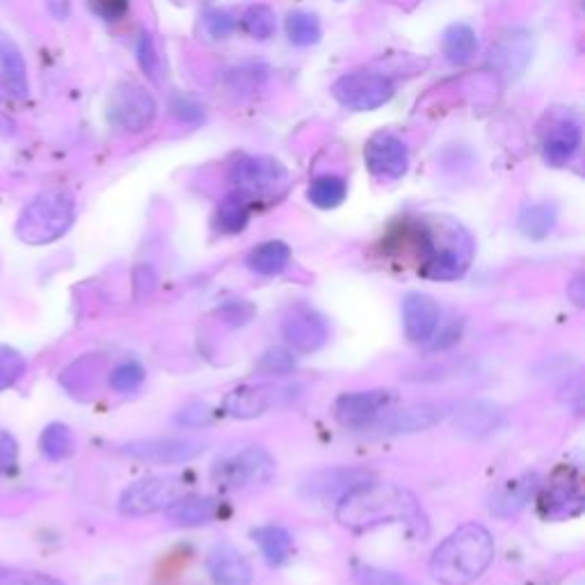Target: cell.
Returning <instances> with one entry per match:
<instances>
[{
    "instance_id": "obj_1",
    "label": "cell",
    "mask_w": 585,
    "mask_h": 585,
    "mask_svg": "<svg viewBox=\"0 0 585 585\" xmlns=\"http://www.w3.org/2000/svg\"><path fill=\"white\" fill-rule=\"evenodd\" d=\"M336 519L350 531H371L384 524H405L421 538L428 533V522L416 496L400 485L366 483L352 487L336 501Z\"/></svg>"
},
{
    "instance_id": "obj_2",
    "label": "cell",
    "mask_w": 585,
    "mask_h": 585,
    "mask_svg": "<svg viewBox=\"0 0 585 585\" xmlns=\"http://www.w3.org/2000/svg\"><path fill=\"white\" fill-rule=\"evenodd\" d=\"M494 560V540L480 524H464L430 558L432 579L442 585H471Z\"/></svg>"
},
{
    "instance_id": "obj_3",
    "label": "cell",
    "mask_w": 585,
    "mask_h": 585,
    "mask_svg": "<svg viewBox=\"0 0 585 585\" xmlns=\"http://www.w3.org/2000/svg\"><path fill=\"white\" fill-rule=\"evenodd\" d=\"M416 243H419L423 256V277L437 279V282L460 279L469 268L471 256H474V240L460 224L442 229L439 236L435 229L421 224V227H416Z\"/></svg>"
},
{
    "instance_id": "obj_4",
    "label": "cell",
    "mask_w": 585,
    "mask_h": 585,
    "mask_svg": "<svg viewBox=\"0 0 585 585\" xmlns=\"http://www.w3.org/2000/svg\"><path fill=\"white\" fill-rule=\"evenodd\" d=\"M76 218V204L62 190L42 192L23 208L16 222V236L28 245H46L67 234Z\"/></svg>"
},
{
    "instance_id": "obj_5",
    "label": "cell",
    "mask_w": 585,
    "mask_h": 585,
    "mask_svg": "<svg viewBox=\"0 0 585 585\" xmlns=\"http://www.w3.org/2000/svg\"><path fill=\"white\" fill-rule=\"evenodd\" d=\"M277 462L261 446H243L224 451L213 462L211 476L224 490H250L275 478Z\"/></svg>"
},
{
    "instance_id": "obj_6",
    "label": "cell",
    "mask_w": 585,
    "mask_h": 585,
    "mask_svg": "<svg viewBox=\"0 0 585 585\" xmlns=\"http://www.w3.org/2000/svg\"><path fill=\"white\" fill-rule=\"evenodd\" d=\"M186 487L188 480L181 474L142 478L126 487L122 499H119V512L126 517L154 515V512L167 510L176 499H181L186 494Z\"/></svg>"
},
{
    "instance_id": "obj_7",
    "label": "cell",
    "mask_w": 585,
    "mask_h": 585,
    "mask_svg": "<svg viewBox=\"0 0 585 585\" xmlns=\"http://www.w3.org/2000/svg\"><path fill=\"white\" fill-rule=\"evenodd\" d=\"M581 122L572 110L551 108L540 122L542 158L551 167L570 165L581 149Z\"/></svg>"
},
{
    "instance_id": "obj_8",
    "label": "cell",
    "mask_w": 585,
    "mask_h": 585,
    "mask_svg": "<svg viewBox=\"0 0 585 585\" xmlns=\"http://www.w3.org/2000/svg\"><path fill=\"white\" fill-rule=\"evenodd\" d=\"M229 181L236 192L252 202L256 197L275 195L286 186L288 170L270 156H240L229 165Z\"/></svg>"
},
{
    "instance_id": "obj_9",
    "label": "cell",
    "mask_w": 585,
    "mask_h": 585,
    "mask_svg": "<svg viewBox=\"0 0 585 585\" xmlns=\"http://www.w3.org/2000/svg\"><path fill=\"white\" fill-rule=\"evenodd\" d=\"M332 96L346 110L371 112L391 101L394 83L375 71H355V74H346L336 80L332 85Z\"/></svg>"
},
{
    "instance_id": "obj_10",
    "label": "cell",
    "mask_w": 585,
    "mask_h": 585,
    "mask_svg": "<svg viewBox=\"0 0 585 585\" xmlns=\"http://www.w3.org/2000/svg\"><path fill=\"white\" fill-rule=\"evenodd\" d=\"M156 115V99L138 83H122L110 96L108 117L122 131L140 133L154 124Z\"/></svg>"
},
{
    "instance_id": "obj_11",
    "label": "cell",
    "mask_w": 585,
    "mask_h": 585,
    "mask_svg": "<svg viewBox=\"0 0 585 585\" xmlns=\"http://www.w3.org/2000/svg\"><path fill=\"white\" fill-rule=\"evenodd\" d=\"M282 334L293 350L302 355L320 350L330 339V327L323 314L309 304H293L282 320Z\"/></svg>"
},
{
    "instance_id": "obj_12",
    "label": "cell",
    "mask_w": 585,
    "mask_h": 585,
    "mask_svg": "<svg viewBox=\"0 0 585 585\" xmlns=\"http://www.w3.org/2000/svg\"><path fill=\"white\" fill-rule=\"evenodd\" d=\"M364 160L368 172L384 181L403 179L410 170V151L398 135L389 131L371 135V140L364 147Z\"/></svg>"
},
{
    "instance_id": "obj_13",
    "label": "cell",
    "mask_w": 585,
    "mask_h": 585,
    "mask_svg": "<svg viewBox=\"0 0 585 585\" xmlns=\"http://www.w3.org/2000/svg\"><path fill=\"white\" fill-rule=\"evenodd\" d=\"M451 412V405L446 403H416L405 410L389 412L378 416L373 423H368L364 430H371L373 435H410L437 426L444 416Z\"/></svg>"
},
{
    "instance_id": "obj_14",
    "label": "cell",
    "mask_w": 585,
    "mask_h": 585,
    "mask_svg": "<svg viewBox=\"0 0 585 585\" xmlns=\"http://www.w3.org/2000/svg\"><path fill=\"white\" fill-rule=\"evenodd\" d=\"M206 451V444L190 437H156L140 439L124 446V453L131 458L149 464H183L199 458Z\"/></svg>"
},
{
    "instance_id": "obj_15",
    "label": "cell",
    "mask_w": 585,
    "mask_h": 585,
    "mask_svg": "<svg viewBox=\"0 0 585 585\" xmlns=\"http://www.w3.org/2000/svg\"><path fill=\"white\" fill-rule=\"evenodd\" d=\"M391 403V391H352L336 398L334 419L348 430H364L382 414L384 407Z\"/></svg>"
},
{
    "instance_id": "obj_16",
    "label": "cell",
    "mask_w": 585,
    "mask_h": 585,
    "mask_svg": "<svg viewBox=\"0 0 585 585\" xmlns=\"http://www.w3.org/2000/svg\"><path fill=\"white\" fill-rule=\"evenodd\" d=\"M373 480V474L366 469H327L318 471L302 483V496L314 501H339L352 487Z\"/></svg>"
},
{
    "instance_id": "obj_17",
    "label": "cell",
    "mask_w": 585,
    "mask_h": 585,
    "mask_svg": "<svg viewBox=\"0 0 585 585\" xmlns=\"http://www.w3.org/2000/svg\"><path fill=\"white\" fill-rule=\"evenodd\" d=\"M442 309L428 293H410L403 300V325L407 339L414 343H426L435 336Z\"/></svg>"
},
{
    "instance_id": "obj_18",
    "label": "cell",
    "mask_w": 585,
    "mask_h": 585,
    "mask_svg": "<svg viewBox=\"0 0 585 585\" xmlns=\"http://www.w3.org/2000/svg\"><path fill=\"white\" fill-rule=\"evenodd\" d=\"M282 387L275 384H247V387H238L224 398V412L234 419H256V416L266 414L279 403L284 396Z\"/></svg>"
},
{
    "instance_id": "obj_19",
    "label": "cell",
    "mask_w": 585,
    "mask_h": 585,
    "mask_svg": "<svg viewBox=\"0 0 585 585\" xmlns=\"http://www.w3.org/2000/svg\"><path fill=\"white\" fill-rule=\"evenodd\" d=\"M540 510L547 519H570L581 515L583 492L579 480L572 474H556L554 480L544 487Z\"/></svg>"
},
{
    "instance_id": "obj_20",
    "label": "cell",
    "mask_w": 585,
    "mask_h": 585,
    "mask_svg": "<svg viewBox=\"0 0 585 585\" xmlns=\"http://www.w3.org/2000/svg\"><path fill=\"white\" fill-rule=\"evenodd\" d=\"M506 414L490 400H474L455 410V430L467 439H483L503 426Z\"/></svg>"
},
{
    "instance_id": "obj_21",
    "label": "cell",
    "mask_w": 585,
    "mask_h": 585,
    "mask_svg": "<svg viewBox=\"0 0 585 585\" xmlns=\"http://www.w3.org/2000/svg\"><path fill=\"white\" fill-rule=\"evenodd\" d=\"M538 487H540L538 474H522L519 478L508 480V483H503L499 490L492 494L490 512L494 517L501 519L517 515L519 510H524L528 506V501L533 499Z\"/></svg>"
},
{
    "instance_id": "obj_22",
    "label": "cell",
    "mask_w": 585,
    "mask_h": 585,
    "mask_svg": "<svg viewBox=\"0 0 585 585\" xmlns=\"http://www.w3.org/2000/svg\"><path fill=\"white\" fill-rule=\"evenodd\" d=\"M208 572L215 585H252V565L238 549L222 544L208 556Z\"/></svg>"
},
{
    "instance_id": "obj_23",
    "label": "cell",
    "mask_w": 585,
    "mask_h": 585,
    "mask_svg": "<svg viewBox=\"0 0 585 585\" xmlns=\"http://www.w3.org/2000/svg\"><path fill=\"white\" fill-rule=\"evenodd\" d=\"M165 512L174 526H202L220 515V501L213 496H181Z\"/></svg>"
},
{
    "instance_id": "obj_24",
    "label": "cell",
    "mask_w": 585,
    "mask_h": 585,
    "mask_svg": "<svg viewBox=\"0 0 585 585\" xmlns=\"http://www.w3.org/2000/svg\"><path fill=\"white\" fill-rule=\"evenodd\" d=\"M291 263V247L282 240H268V243H261L259 247H254L247 256V268L252 272H259V275H279L284 272Z\"/></svg>"
},
{
    "instance_id": "obj_25",
    "label": "cell",
    "mask_w": 585,
    "mask_h": 585,
    "mask_svg": "<svg viewBox=\"0 0 585 585\" xmlns=\"http://www.w3.org/2000/svg\"><path fill=\"white\" fill-rule=\"evenodd\" d=\"M442 51L446 60L453 64L471 62L478 53L476 30L467 26V23H453V26H448L442 39Z\"/></svg>"
},
{
    "instance_id": "obj_26",
    "label": "cell",
    "mask_w": 585,
    "mask_h": 585,
    "mask_svg": "<svg viewBox=\"0 0 585 585\" xmlns=\"http://www.w3.org/2000/svg\"><path fill=\"white\" fill-rule=\"evenodd\" d=\"M0 69H3L5 83L10 87V92L19 96V99H26L30 90L26 60H23L19 48L12 42H7V39H0Z\"/></svg>"
},
{
    "instance_id": "obj_27",
    "label": "cell",
    "mask_w": 585,
    "mask_h": 585,
    "mask_svg": "<svg viewBox=\"0 0 585 585\" xmlns=\"http://www.w3.org/2000/svg\"><path fill=\"white\" fill-rule=\"evenodd\" d=\"M254 538H256V542H259V547L263 551V556H266L268 565H272V567L284 565L288 556H291L293 538L284 526H279V524L261 526L254 531Z\"/></svg>"
},
{
    "instance_id": "obj_28",
    "label": "cell",
    "mask_w": 585,
    "mask_h": 585,
    "mask_svg": "<svg viewBox=\"0 0 585 585\" xmlns=\"http://www.w3.org/2000/svg\"><path fill=\"white\" fill-rule=\"evenodd\" d=\"M558 208L549 202L526 206L519 215V231L531 240H544L556 227Z\"/></svg>"
},
{
    "instance_id": "obj_29",
    "label": "cell",
    "mask_w": 585,
    "mask_h": 585,
    "mask_svg": "<svg viewBox=\"0 0 585 585\" xmlns=\"http://www.w3.org/2000/svg\"><path fill=\"white\" fill-rule=\"evenodd\" d=\"M250 199L240 195V192H231L229 197H224L218 213H215V227H218L222 234H240L250 222Z\"/></svg>"
},
{
    "instance_id": "obj_30",
    "label": "cell",
    "mask_w": 585,
    "mask_h": 585,
    "mask_svg": "<svg viewBox=\"0 0 585 585\" xmlns=\"http://www.w3.org/2000/svg\"><path fill=\"white\" fill-rule=\"evenodd\" d=\"M286 37L288 42L298 48L316 46L323 37V28H320V19L316 14L295 10L286 16Z\"/></svg>"
},
{
    "instance_id": "obj_31",
    "label": "cell",
    "mask_w": 585,
    "mask_h": 585,
    "mask_svg": "<svg viewBox=\"0 0 585 585\" xmlns=\"http://www.w3.org/2000/svg\"><path fill=\"white\" fill-rule=\"evenodd\" d=\"M309 202L316 208H323V211H330V208L341 206L348 197V183L341 179V176L325 174L318 176V179L311 183L307 192Z\"/></svg>"
},
{
    "instance_id": "obj_32",
    "label": "cell",
    "mask_w": 585,
    "mask_h": 585,
    "mask_svg": "<svg viewBox=\"0 0 585 585\" xmlns=\"http://www.w3.org/2000/svg\"><path fill=\"white\" fill-rule=\"evenodd\" d=\"M74 451H76V439L64 423H51V426L42 432V453L48 460H53V462L67 460Z\"/></svg>"
},
{
    "instance_id": "obj_33",
    "label": "cell",
    "mask_w": 585,
    "mask_h": 585,
    "mask_svg": "<svg viewBox=\"0 0 585 585\" xmlns=\"http://www.w3.org/2000/svg\"><path fill=\"white\" fill-rule=\"evenodd\" d=\"M243 30L247 35L259 39V42H266L277 30V16L270 5L256 3L250 5L243 14Z\"/></svg>"
},
{
    "instance_id": "obj_34",
    "label": "cell",
    "mask_w": 585,
    "mask_h": 585,
    "mask_svg": "<svg viewBox=\"0 0 585 585\" xmlns=\"http://www.w3.org/2000/svg\"><path fill=\"white\" fill-rule=\"evenodd\" d=\"M135 53H138V62H140V69L144 71V76L158 83L160 76H163V60H160V55H158L154 37H151L147 30L140 32Z\"/></svg>"
},
{
    "instance_id": "obj_35",
    "label": "cell",
    "mask_w": 585,
    "mask_h": 585,
    "mask_svg": "<svg viewBox=\"0 0 585 585\" xmlns=\"http://www.w3.org/2000/svg\"><path fill=\"white\" fill-rule=\"evenodd\" d=\"M352 579H355L357 585H416L403 574L371 565H357L352 570Z\"/></svg>"
},
{
    "instance_id": "obj_36",
    "label": "cell",
    "mask_w": 585,
    "mask_h": 585,
    "mask_svg": "<svg viewBox=\"0 0 585 585\" xmlns=\"http://www.w3.org/2000/svg\"><path fill=\"white\" fill-rule=\"evenodd\" d=\"M144 375L147 373H144V368L138 362H124L110 373V387L117 394H133L135 389H140Z\"/></svg>"
},
{
    "instance_id": "obj_37",
    "label": "cell",
    "mask_w": 585,
    "mask_h": 585,
    "mask_svg": "<svg viewBox=\"0 0 585 585\" xmlns=\"http://www.w3.org/2000/svg\"><path fill=\"white\" fill-rule=\"evenodd\" d=\"M26 373V359L10 346H0V391L10 389Z\"/></svg>"
},
{
    "instance_id": "obj_38",
    "label": "cell",
    "mask_w": 585,
    "mask_h": 585,
    "mask_svg": "<svg viewBox=\"0 0 585 585\" xmlns=\"http://www.w3.org/2000/svg\"><path fill=\"white\" fill-rule=\"evenodd\" d=\"M0 585H64V583L60 579H55V576H48L42 572L0 565Z\"/></svg>"
},
{
    "instance_id": "obj_39",
    "label": "cell",
    "mask_w": 585,
    "mask_h": 585,
    "mask_svg": "<svg viewBox=\"0 0 585 585\" xmlns=\"http://www.w3.org/2000/svg\"><path fill=\"white\" fill-rule=\"evenodd\" d=\"M204 28L213 39H224L236 30V19L227 10L211 7L204 12Z\"/></svg>"
},
{
    "instance_id": "obj_40",
    "label": "cell",
    "mask_w": 585,
    "mask_h": 585,
    "mask_svg": "<svg viewBox=\"0 0 585 585\" xmlns=\"http://www.w3.org/2000/svg\"><path fill=\"white\" fill-rule=\"evenodd\" d=\"M295 366H298V362H295V357L284 348H270L266 355L261 357V362H259L261 371L270 373V375L293 373Z\"/></svg>"
},
{
    "instance_id": "obj_41",
    "label": "cell",
    "mask_w": 585,
    "mask_h": 585,
    "mask_svg": "<svg viewBox=\"0 0 585 585\" xmlns=\"http://www.w3.org/2000/svg\"><path fill=\"white\" fill-rule=\"evenodd\" d=\"M174 421L183 428H204L213 421V410L204 403H190L174 416Z\"/></svg>"
},
{
    "instance_id": "obj_42",
    "label": "cell",
    "mask_w": 585,
    "mask_h": 585,
    "mask_svg": "<svg viewBox=\"0 0 585 585\" xmlns=\"http://www.w3.org/2000/svg\"><path fill=\"white\" fill-rule=\"evenodd\" d=\"M90 7L103 21H119L128 12V0H90Z\"/></svg>"
},
{
    "instance_id": "obj_43",
    "label": "cell",
    "mask_w": 585,
    "mask_h": 585,
    "mask_svg": "<svg viewBox=\"0 0 585 585\" xmlns=\"http://www.w3.org/2000/svg\"><path fill=\"white\" fill-rule=\"evenodd\" d=\"M16 458H19V446L10 432L0 430V476L10 474L16 467Z\"/></svg>"
},
{
    "instance_id": "obj_44",
    "label": "cell",
    "mask_w": 585,
    "mask_h": 585,
    "mask_svg": "<svg viewBox=\"0 0 585 585\" xmlns=\"http://www.w3.org/2000/svg\"><path fill=\"white\" fill-rule=\"evenodd\" d=\"M156 284H158V277L154 268L140 266L138 270H135V298H138V302L149 300L156 291Z\"/></svg>"
},
{
    "instance_id": "obj_45",
    "label": "cell",
    "mask_w": 585,
    "mask_h": 585,
    "mask_svg": "<svg viewBox=\"0 0 585 585\" xmlns=\"http://www.w3.org/2000/svg\"><path fill=\"white\" fill-rule=\"evenodd\" d=\"M204 108L199 106V103H195L192 99H188V96H176V99L172 101V112L174 117H179L181 122L186 124H197L199 119L204 117Z\"/></svg>"
},
{
    "instance_id": "obj_46",
    "label": "cell",
    "mask_w": 585,
    "mask_h": 585,
    "mask_svg": "<svg viewBox=\"0 0 585 585\" xmlns=\"http://www.w3.org/2000/svg\"><path fill=\"white\" fill-rule=\"evenodd\" d=\"M252 314H254V309L250 307V304H245V302H229V304H224V307H222V318L227 320V323H231V325L247 323Z\"/></svg>"
},
{
    "instance_id": "obj_47",
    "label": "cell",
    "mask_w": 585,
    "mask_h": 585,
    "mask_svg": "<svg viewBox=\"0 0 585 585\" xmlns=\"http://www.w3.org/2000/svg\"><path fill=\"white\" fill-rule=\"evenodd\" d=\"M567 295H570V300L576 304V307H583L585 304V282L581 275H576L572 279V284L567 286Z\"/></svg>"
},
{
    "instance_id": "obj_48",
    "label": "cell",
    "mask_w": 585,
    "mask_h": 585,
    "mask_svg": "<svg viewBox=\"0 0 585 585\" xmlns=\"http://www.w3.org/2000/svg\"><path fill=\"white\" fill-rule=\"evenodd\" d=\"M0 101H3V92H0Z\"/></svg>"
}]
</instances>
